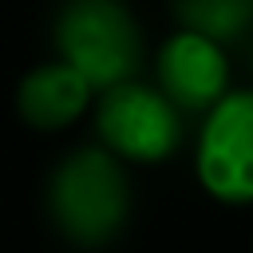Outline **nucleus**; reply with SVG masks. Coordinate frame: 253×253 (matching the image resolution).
<instances>
[{"label":"nucleus","mask_w":253,"mask_h":253,"mask_svg":"<svg viewBox=\"0 0 253 253\" xmlns=\"http://www.w3.org/2000/svg\"><path fill=\"white\" fill-rule=\"evenodd\" d=\"M174 12L186 32H198L221 47L253 24V0H174Z\"/></svg>","instance_id":"7"},{"label":"nucleus","mask_w":253,"mask_h":253,"mask_svg":"<svg viewBox=\"0 0 253 253\" xmlns=\"http://www.w3.org/2000/svg\"><path fill=\"white\" fill-rule=\"evenodd\" d=\"M194 174L202 190L225 206L253 202V87L225 91L198 130Z\"/></svg>","instance_id":"4"},{"label":"nucleus","mask_w":253,"mask_h":253,"mask_svg":"<svg viewBox=\"0 0 253 253\" xmlns=\"http://www.w3.org/2000/svg\"><path fill=\"white\" fill-rule=\"evenodd\" d=\"M55 51L75 67L95 95L138 79L142 67V28L126 0H63L51 20Z\"/></svg>","instance_id":"2"},{"label":"nucleus","mask_w":253,"mask_h":253,"mask_svg":"<svg viewBox=\"0 0 253 253\" xmlns=\"http://www.w3.org/2000/svg\"><path fill=\"white\" fill-rule=\"evenodd\" d=\"M158 91L178 111H210L229 91V55L221 43L178 28L154 55Z\"/></svg>","instance_id":"5"},{"label":"nucleus","mask_w":253,"mask_h":253,"mask_svg":"<svg viewBox=\"0 0 253 253\" xmlns=\"http://www.w3.org/2000/svg\"><path fill=\"white\" fill-rule=\"evenodd\" d=\"M134 190L123 162L95 146L67 150L47 178V217L55 233L75 249H107L123 237L130 221Z\"/></svg>","instance_id":"1"},{"label":"nucleus","mask_w":253,"mask_h":253,"mask_svg":"<svg viewBox=\"0 0 253 253\" xmlns=\"http://www.w3.org/2000/svg\"><path fill=\"white\" fill-rule=\"evenodd\" d=\"M95 130L119 162H162L182 142V111L158 87L126 79L95 95Z\"/></svg>","instance_id":"3"},{"label":"nucleus","mask_w":253,"mask_h":253,"mask_svg":"<svg viewBox=\"0 0 253 253\" xmlns=\"http://www.w3.org/2000/svg\"><path fill=\"white\" fill-rule=\"evenodd\" d=\"M95 103V87L63 59L36 63L16 87V115L32 130H63Z\"/></svg>","instance_id":"6"}]
</instances>
